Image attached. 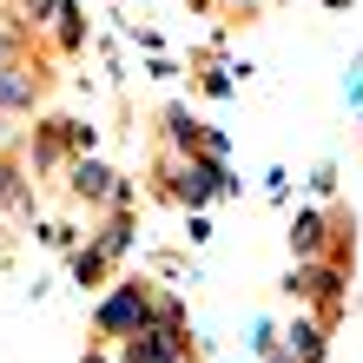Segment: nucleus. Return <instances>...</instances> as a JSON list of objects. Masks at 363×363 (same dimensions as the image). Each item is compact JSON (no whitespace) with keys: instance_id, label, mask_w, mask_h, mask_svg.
<instances>
[{"instance_id":"obj_11","label":"nucleus","mask_w":363,"mask_h":363,"mask_svg":"<svg viewBox=\"0 0 363 363\" xmlns=\"http://www.w3.org/2000/svg\"><path fill=\"white\" fill-rule=\"evenodd\" d=\"M47 33H53V53H60V60H73L79 47H86V13H79V0H60Z\"/></svg>"},{"instance_id":"obj_6","label":"nucleus","mask_w":363,"mask_h":363,"mask_svg":"<svg viewBox=\"0 0 363 363\" xmlns=\"http://www.w3.org/2000/svg\"><path fill=\"white\" fill-rule=\"evenodd\" d=\"M185 350H191V324H145L139 337H125L113 357L119 363H172Z\"/></svg>"},{"instance_id":"obj_13","label":"nucleus","mask_w":363,"mask_h":363,"mask_svg":"<svg viewBox=\"0 0 363 363\" xmlns=\"http://www.w3.org/2000/svg\"><path fill=\"white\" fill-rule=\"evenodd\" d=\"M67 258H73V284H106V277H113V258H106L93 238H86V245H73Z\"/></svg>"},{"instance_id":"obj_12","label":"nucleus","mask_w":363,"mask_h":363,"mask_svg":"<svg viewBox=\"0 0 363 363\" xmlns=\"http://www.w3.org/2000/svg\"><path fill=\"white\" fill-rule=\"evenodd\" d=\"M133 231H139V225H133V211H106V225L93 231V245L106 251V258H113V271L133 258Z\"/></svg>"},{"instance_id":"obj_5","label":"nucleus","mask_w":363,"mask_h":363,"mask_svg":"<svg viewBox=\"0 0 363 363\" xmlns=\"http://www.w3.org/2000/svg\"><path fill=\"white\" fill-rule=\"evenodd\" d=\"M47 86H53L47 60H33V53L7 60V67H0V119H33L40 99H47Z\"/></svg>"},{"instance_id":"obj_18","label":"nucleus","mask_w":363,"mask_h":363,"mask_svg":"<svg viewBox=\"0 0 363 363\" xmlns=\"http://www.w3.org/2000/svg\"><path fill=\"white\" fill-rule=\"evenodd\" d=\"M245 344H251V357H277V324H271V317H251V337H245Z\"/></svg>"},{"instance_id":"obj_14","label":"nucleus","mask_w":363,"mask_h":363,"mask_svg":"<svg viewBox=\"0 0 363 363\" xmlns=\"http://www.w3.org/2000/svg\"><path fill=\"white\" fill-rule=\"evenodd\" d=\"M53 7H60V0H13V20L27 27V40H47V27H53Z\"/></svg>"},{"instance_id":"obj_25","label":"nucleus","mask_w":363,"mask_h":363,"mask_svg":"<svg viewBox=\"0 0 363 363\" xmlns=\"http://www.w3.org/2000/svg\"><path fill=\"white\" fill-rule=\"evenodd\" d=\"M172 363H199V357H191V350H185V357H172Z\"/></svg>"},{"instance_id":"obj_20","label":"nucleus","mask_w":363,"mask_h":363,"mask_svg":"<svg viewBox=\"0 0 363 363\" xmlns=\"http://www.w3.org/2000/svg\"><path fill=\"white\" fill-rule=\"evenodd\" d=\"M185 238L191 245H211V218H205V211H185Z\"/></svg>"},{"instance_id":"obj_8","label":"nucleus","mask_w":363,"mask_h":363,"mask_svg":"<svg viewBox=\"0 0 363 363\" xmlns=\"http://www.w3.org/2000/svg\"><path fill=\"white\" fill-rule=\"evenodd\" d=\"M277 357L284 363H324L330 357V330L317 324L311 311H297L291 324H277Z\"/></svg>"},{"instance_id":"obj_3","label":"nucleus","mask_w":363,"mask_h":363,"mask_svg":"<svg viewBox=\"0 0 363 363\" xmlns=\"http://www.w3.org/2000/svg\"><path fill=\"white\" fill-rule=\"evenodd\" d=\"M145 324H152V284L145 277H119L113 291L93 304V344H125V337H139Z\"/></svg>"},{"instance_id":"obj_2","label":"nucleus","mask_w":363,"mask_h":363,"mask_svg":"<svg viewBox=\"0 0 363 363\" xmlns=\"http://www.w3.org/2000/svg\"><path fill=\"white\" fill-rule=\"evenodd\" d=\"M284 297H297L324 330H337V317L350 311V258H317V264H291Z\"/></svg>"},{"instance_id":"obj_24","label":"nucleus","mask_w":363,"mask_h":363,"mask_svg":"<svg viewBox=\"0 0 363 363\" xmlns=\"http://www.w3.org/2000/svg\"><path fill=\"white\" fill-rule=\"evenodd\" d=\"M79 363H119V357H113V344H86V357H79Z\"/></svg>"},{"instance_id":"obj_17","label":"nucleus","mask_w":363,"mask_h":363,"mask_svg":"<svg viewBox=\"0 0 363 363\" xmlns=\"http://www.w3.org/2000/svg\"><path fill=\"white\" fill-rule=\"evenodd\" d=\"M60 133H67V152H73V159H93V145H99V133H93L86 119H60Z\"/></svg>"},{"instance_id":"obj_16","label":"nucleus","mask_w":363,"mask_h":363,"mask_svg":"<svg viewBox=\"0 0 363 363\" xmlns=\"http://www.w3.org/2000/svg\"><path fill=\"white\" fill-rule=\"evenodd\" d=\"M20 53H27V27L0 7V67H7V60H20Z\"/></svg>"},{"instance_id":"obj_23","label":"nucleus","mask_w":363,"mask_h":363,"mask_svg":"<svg viewBox=\"0 0 363 363\" xmlns=\"http://www.w3.org/2000/svg\"><path fill=\"white\" fill-rule=\"evenodd\" d=\"M344 93H350V106L363 113V60H357V73H350V86H344Z\"/></svg>"},{"instance_id":"obj_4","label":"nucleus","mask_w":363,"mask_h":363,"mask_svg":"<svg viewBox=\"0 0 363 363\" xmlns=\"http://www.w3.org/2000/svg\"><path fill=\"white\" fill-rule=\"evenodd\" d=\"M350 218L344 211H324V205H304L291 218V258L297 264H317V258H350Z\"/></svg>"},{"instance_id":"obj_15","label":"nucleus","mask_w":363,"mask_h":363,"mask_svg":"<svg viewBox=\"0 0 363 363\" xmlns=\"http://www.w3.org/2000/svg\"><path fill=\"white\" fill-rule=\"evenodd\" d=\"M238 73H251V67H211V73L199 79V93H205V99H231V93H238Z\"/></svg>"},{"instance_id":"obj_10","label":"nucleus","mask_w":363,"mask_h":363,"mask_svg":"<svg viewBox=\"0 0 363 363\" xmlns=\"http://www.w3.org/2000/svg\"><path fill=\"white\" fill-rule=\"evenodd\" d=\"M159 139H165V152L191 159L205 145V125H199V113H191L185 99H172V106H159Z\"/></svg>"},{"instance_id":"obj_1","label":"nucleus","mask_w":363,"mask_h":363,"mask_svg":"<svg viewBox=\"0 0 363 363\" xmlns=\"http://www.w3.org/2000/svg\"><path fill=\"white\" fill-rule=\"evenodd\" d=\"M152 172H159V199H172V205H185V211H205L211 199H238V179H231V165H218V159H179V152H159L152 159Z\"/></svg>"},{"instance_id":"obj_19","label":"nucleus","mask_w":363,"mask_h":363,"mask_svg":"<svg viewBox=\"0 0 363 363\" xmlns=\"http://www.w3.org/2000/svg\"><path fill=\"white\" fill-rule=\"evenodd\" d=\"M33 238L47 245V251H73L79 238H73V225H60V218H47V225H33Z\"/></svg>"},{"instance_id":"obj_22","label":"nucleus","mask_w":363,"mask_h":363,"mask_svg":"<svg viewBox=\"0 0 363 363\" xmlns=\"http://www.w3.org/2000/svg\"><path fill=\"white\" fill-rule=\"evenodd\" d=\"M211 7H218V13H258L264 0H211Z\"/></svg>"},{"instance_id":"obj_7","label":"nucleus","mask_w":363,"mask_h":363,"mask_svg":"<svg viewBox=\"0 0 363 363\" xmlns=\"http://www.w3.org/2000/svg\"><path fill=\"white\" fill-rule=\"evenodd\" d=\"M67 191H73V199L86 205V211H113L119 172H113V165H106L99 152H93V159H73V165H67Z\"/></svg>"},{"instance_id":"obj_21","label":"nucleus","mask_w":363,"mask_h":363,"mask_svg":"<svg viewBox=\"0 0 363 363\" xmlns=\"http://www.w3.org/2000/svg\"><path fill=\"white\" fill-rule=\"evenodd\" d=\"M311 191H317V199H330V191H337V165H330V159L311 172Z\"/></svg>"},{"instance_id":"obj_9","label":"nucleus","mask_w":363,"mask_h":363,"mask_svg":"<svg viewBox=\"0 0 363 363\" xmlns=\"http://www.w3.org/2000/svg\"><path fill=\"white\" fill-rule=\"evenodd\" d=\"M20 145H27V165H33L40 179H60V172L73 165V152H67V133H60V119H33V133L20 139Z\"/></svg>"},{"instance_id":"obj_26","label":"nucleus","mask_w":363,"mask_h":363,"mask_svg":"<svg viewBox=\"0 0 363 363\" xmlns=\"http://www.w3.org/2000/svg\"><path fill=\"white\" fill-rule=\"evenodd\" d=\"M264 363H284V357H264Z\"/></svg>"}]
</instances>
